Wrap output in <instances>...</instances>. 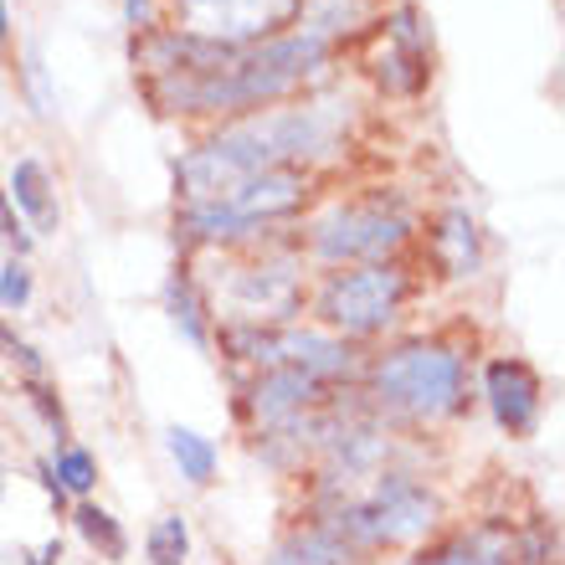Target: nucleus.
Wrapping results in <instances>:
<instances>
[{
  "mask_svg": "<svg viewBox=\"0 0 565 565\" xmlns=\"http://www.w3.org/2000/svg\"><path fill=\"white\" fill-rule=\"evenodd\" d=\"M329 119L319 108H288V114H263L237 129H226L222 139H211L206 149L185 154L175 170L185 206H211L247 185V180L268 175V170H288L294 160L313 154L329 145Z\"/></svg>",
  "mask_w": 565,
  "mask_h": 565,
  "instance_id": "obj_1",
  "label": "nucleus"
},
{
  "mask_svg": "<svg viewBox=\"0 0 565 565\" xmlns=\"http://www.w3.org/2000/svg\"><path fill=\"white\" fill-rule=\"evenodd\" d=\"M329 57V42L313 31L268 36V42L232 46L211 77H160L154 104L170 114H222V108H257L294 93L303 77Z\"/></svg>",
  "mask_w": 565,
  "mask_h": 565,
  "instance_id": "obj_2",
  "label": "nucleus"
},
{
  "mask_svg": "<svg viewBox=\"0 0 565 565\" xmlns=\"http://www.w3.org/2000/svg\"><path fill=\"white\" fill-rule=\"evenodd\" d=\"M375 396L412 417H447L462 402V360L443 344H402L375 360Z\"/></svg>",
  "mask_w": 565,
  "mask_h": 565,
  "instance_id": "obj_3",
  "label": "nucleus"
},
{
  "mask_svg": "<svg viewBox=\"0 0 565 565\" xmlns=\"http://www.w3.org/2000/svg\"><path fill=\"white\" fill-rule=\"evenodd\" d=\"M437 514H443L437 493H427L422 483H412L402 473H386L365 504H344L324 530L334 540H344L350 551L355 545H396V540L427 535L431 524H437Z\"/></svg>",
  "mask_w": 565,
  "mask_h": 565,
  "instance_id": "obj_4",
  "label": "nucleus"
},
{
  "mask_svg": "<svg viewBox=\"0 0 565 565\" xmlns=\"http://www.w3.org/2000/svg\"><path fill=\"white\" fill-rule=\"evenodd\" d=\"M303 201V175L298 170H268V175L247 180L226 201H211V206H185L180 226L191 237H237L257 222H273V216H288V211Z\"/></svg>",
  "mask_w": 565,
  "mask_h": 565,
  "instance_id": "obj_5",
  "label": "nucleus"
},
{
  "mask_svg": "<svg viewBox=\"0 0 565 565\" xmlns=\"http://www.w3.org/2000/svg\"><path fill=\"white\" fill-rule=\"evenodd\" d=\"M406 303V273L396 268H355L334 273L319 294V319L344 334H375Z\"/></svg>",
  "mask_w": 565,
  "mask_h": 565,
  "instance_id": "obj_6",
  "label": "nucleus"
},
{
  "mask_svg": "<svg viewBox=\"0 0 565 565\" xmlns=\"http://www.w3.org/2000/svg\"><path fill=\"white\" fill-rule=\"evenodd\" d=\"M226 350H237L242 360H257V365H288V371H303L313 381L324 375H344L355 360H350V344L329 340L319 329H226L222 334Z\"/></svg>",
  "mask_w": 565,
  "mask_h": 565,
  "instance_id": "obj_7",
  "label": "nucleus"
},
{
  "mask_svg": "<svg viewBox=\"0 0 565 565\" xmlns=\"http://www.w3.org/2000/svg\"><path fill=\"white\" fill-rule=\"evenodd\" d=\"M406 242V222L381 206H340L313 226V253L329 263H350V257H386L391 247Z\"/></svg>",
  "mask_w": 565,
  "mask_h": 565,
  "instance_id": "obj_8",
  "label": "nucleus"
},
{
  "mask_svg": "<svg viewBox=\"0 0 565 565\" xmlns=\"http://www.w3.org/2000/svg\"><path fill=\"white\" fill-rule=\"evenodd\" d=\"M180 11L191 21V36L247 46V36L288 26L298 15V0H180Z\"/></svg>",
  "mask_w": 565,
  "mask_h": 565,
  "instance_id": "obj_9",
  "label": "nucleus"
},
{
  "mask_svg": "<svg viewBox=\"0 0 565 565\" xmlns=\"http://www.w3.org/2000/svg\"><path fill=\"white\" fill-rule=\"evenodd\" d=\"M483 391H489V406L499 427L509 437H530L540 422V375L524 365V360H493L489 375H483Z\"/></svg>",
  "mask_w": 565,
  "mask_h": 565,
  "instance_id": "obj_10",
  "label": "nucleus"
},
{
  "mask_svg": "<svg viewBox=\"0 0 565 565\" xmlns=\"http://www.w3.org/2000/svg\"><path fill=\"white\" fill-rule=\"evenodd\" d=\"M375 77H381V88H391V93H417L422 83H427V31H422L412 6L391 15L386 52L375 62Z\"/></svg>",
  "mask_w": 565,
  "mask_h": 565,
  "instance_id": "obj_11",
  "label": "nucleus"
},
{
  "mask_svg": "<svg viewBox=\"0 0 565 565\" xmlns=\"http://www.w3.org/2000/svg\"><path fill=\"white\" fill-rule=\"evenodd\" d=\"M313 391H319V381H313V375L278 365V371H268V375H263V381L253 386V412H257V422L298 417V412L313 402Z\"/></svg>",
  "mask_w": 565,
  "mask_h": 565,
  "instance_id": "obj_12",
  "label": "nucleus"
},
{
  "mask_svg": "<svg viewBox=\"0 0 565 565\" xmlns=\"http://www.w3.org/2000/svg\"><path fill=\"white\" fill-rule=\"evenodd\" d=\"M237 309L247 319H282L298 309V282L294 273H247L237 282Z\"/></svg>",
  "mask_w": 565,
  "mask_h": 565,
  "instance_id": "obj_13",
  "label": "nucleus"
},
{
  "mask_svg": "<svg viewBox=\"0 0 565 565\" xmlns=\"http://www.w3.org/2000/svg\"><path fill=\"white\" fill-rule=\"evenodd\" d=\"M431 253L443 263L447 278H462V273L478 268V226L468 211H447L437 222V237H431Z\"/></svg>",
  "mask_w": 565,
  "mask_h": 565,
  "instance_id": "obj_14",
  "label": "nucleus"
},
{
  "mask_svg": "<svg viewBox=\"0 0 565 565\" xmlns=\"http://www.w3.org/2000/svg\"><path fill=\"white\" fill-rule=\"evenodd\" d=\"M11 195H15V206L26 211L31 222L42 226H57V201H52V180H46V170L36 160H21L15 164V175H11Z\"/></svg>",
  "mask_w": 565,
  "mask_h": 565,
  "instance_id": "obj_15",
  "label": "nucleus"
},
{
  "mask_svg": "<svg viewBox=\"0 0 565 565\" xmlns=\"http://www.w3.org/2000/svg\"><path fill=\"white\" fill-rule=\"evenodd\" d=\"M278 565H350V545L329 535L324 524H313L309 535H298L294 545H282Z\"/></svg>",
  "mask_w": 565,
  "mask_h": 565,
  "instance_id": "obj_16",
  "label": "nucleus"
},
{
  "mask_svg": "<svg viewBox=\"0 0 565 565\" xmlns=\"http://www.w3.org/2000/svg\"><path fill=\"white\" fill-rule=\"evenodd\" d=\"M170 458L180 462V473L191 483H211V473H216V447L191 427H170Z\"/></svg>",
  "mask_w": 565,
  "mask_h": 565,
  "instance_id": "obj_17",
  "label": "nucleus"
},
{
  "mask_svg": "<svg viewBox=\"0 0 565 565\" xmlns=\"http://www.w3.org/2000/svg\"><path fill=\"white\" fill-rule=\"evenodd\" d=\"M77 520V535L88 540L93 551L104 555V561H124V551H129V540H124V530H119V520L108 514V509H98V504H83L73 514Z\"/></svg>",
  "mask_w": 565,
  "mask_h": 565,
  "instance_id": "obj_18",
  "label": "nucleus"
},
{
  "mask_svg": "<svg viewBox=\"0 0 565 565\" xmlns=\"http://www.w3.org/2000/svg\"><path fill=\"white\" fill-rule=\"evenodd\" d=\"M406 565H514L509 561V551H499V545H489V540H447V545H437V551H427L422 561H406Z\"/></svg>",
  "mask_w": 565,
  "mask_h": 565,
  "instance_id": "obj_19",
  "label": "nucleus"
},
{
  "mask_svg": "<svg viewBox=\"0 0 565 565\" xmlns=\"http://www.w3.org/2000/svg\"><path fill=\"white\" fill-rule=\"evenodd\" d=\"M185 551H191V530H185L180 514H170V520H160L149 530V561L154 565H180Z\"/></svg>",
  "mask_w": 565,
  "mask_h": 565,
  "instance_id": "obj_20",
  "label": "nucleus"
},
{
  "mask_svg": "<svg viewBox=\"0 0 565 565\" xmlns=\"http://www.w3.org/2000/svg\"><path fill=\"white\" fill-rule=\"evenodd\" d=\"M52 473H57L62 493H88L93 483H98V468H93V458L83 447H62L57 462H52Z\"/></svg>",
  "mask_w": 565,
  "mask_h": 565,
  "instance_id": "obj_21",
  "label": "nucleus"
},
{
  "mask_svg": "<svg viewBox=\"0 0 565 565\" xmlns=\"http://www.w3.org/2000/svg\"><path fill=\"white\" fill-rule=\"evenodd\" d=\"M164 298H170V319H175V324L185 329V340H191V344H206V324H201V303H195L191 282L175 278Z\"/></svg>",
  "mask_w": 565,
  "mask_h": 565,
  "instance_id": "obj_22",
  "label": "nucleus"
},
{
  "mask_svg": "<svg viewBox=\"0 0 565 565\" xmlns=\"http://www.w3.org/2000/svg\"><path fill=\"white\" fill-rule=\"evenodd\" d=\"M26 298H31L26 263H6L0 268V309H26Z\"/></svg>",
  "mask_w": 565,
  "mask_h": 565,
  "instance_id": "obj_23",
  "label": "nucleus"
},
{
  "mask_svg": "<svg viewBox=\"0 0 565 565\" xmlns=\"http://www.w3.org/2000/svg\"><path fill=\"white\" fill-rule=\"evenodd\" d=\"M124 15H129L135 26H149V21H154V6H149V0H124Z\"/></svg>",
  "mask_w": 565,
  "mask_h": 565,
  "instance_id": "obj_24",
  "label": "nucleus"
},
{
  "mask_svg": "<svg viewBox=\"0 0 565 565\" xmlns=\"http://www.w3.org/2000/svg\"><path fill=\"white\" fill-rule=\"evenodd\" d=\"M6 31H11V15H6V0H0V42H6Z\"/></svg>",
  "mask_w": 565,
  "mask_h": 565,
  "instance_id": "obj_25",
  "label": "nucleus"
}]
</instances>
